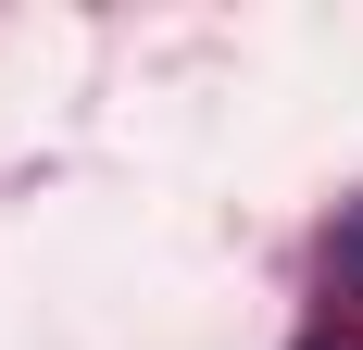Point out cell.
<instances>
[{
	"label": "cell",
	"mask_w": 363,
	"mask_h": 350,
	"mask_svg": "<svg viewBox=\"0 0 363 350\" xmlns=\"http://www.w3.org/2000/svg\"><path fill=\"white\" fill-rule=\"evenodd\" d=\"M326 276H338V288H351V300H363V213H351V225H338V238H326Z\"/></svg>",
	"instance_id": "obj_1"
},
{
	"label": "cell",
	"mask_w": 363,
	"mask_h": 350,
	"mask_svg": "<svg viewBox=\"0 0 363 350\" xmlns=\"http://www.w3.org/2000/svg\"><path fill=\"white\" fill-rule=\"evenodd\" d=\"M301 350H363V325H326V338H301Z\"/></svg>",
	"instance_id": "obj_2"
}]
</instances>
